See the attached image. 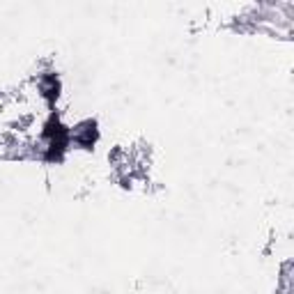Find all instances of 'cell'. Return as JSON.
<instances>
[{
    "label": "cell",
    "mask_w": 294,
    "mask_h": 294,
    "mask_svg": "<svg viewBox=\"0 0 294 294\" xmlns=\"http://www.w3.org/2000/svg\"><path fill=\"white\" fill-rule=\"evenodd\" d=\"M60 94V81L53 76V74H48V76L44 78V96L48 101H55Z\"/></svg>",
    "instance_id": "3"
},
{
    "label": "cell",
    "mask_w": 294,
    "mask_h": 294,
    "mask_svg": "<svg viewBox=\"0 0 294 294\" xmlns=\"http://www.w3.org/2000/svg\"><path fill=\"white\" fill-rule=\"evenodd\" d=\"M44 138L53 140H69V131L62 122L58 119V115H51V119L44 124Z\"/></svg>",
    "instance_id": "1"
},
{
    "label": "cell",
    "mask_w": 294,
    "mask_h": 294,
    "mask_svg": "<svg viewBox=\"0 0 294 294\" xmlns=\"http://www.w3.org/2000/svg\"><path fill=\"white\" fill-rule=\"evenodd\" d=\"M74 140L81 147H85V150H92V145H94V140H96V122H83L81 127H78Z\"/></svg>",
    "instance_id": "2"
},
{
    "label": "cell",
    "mask_w": 294,
    "mask_h": 294,
    "mask_svg": "<svg viewBox=\"0 0 294 294\" xmlns=\"http://www.w3.org/2000/svg\"><path fill=\"white\" fill-rule=\"evenodd\" d=\"M67 142L69 140H53L46 152V161H62V154L67 150Z\"/></svg>",
    "instance_id": "4"
}]
</instances>
